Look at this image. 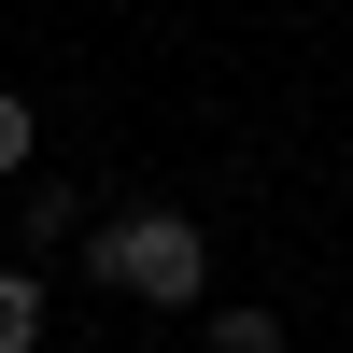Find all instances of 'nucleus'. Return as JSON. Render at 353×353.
Returning a JSON list of instances; mask_svg holds the SVG:
<instances>
[{"label":"nucleus","mask_w":353,"mask_h":353,"mask_svg":"<svg viewBox=\"0 0 353 353\" xmlns=\"http://www.w3.org/2000/svg\"><path fill=\"white\" fill-rule=\"evenodd\" d=\"M28 170H43V113L0 85V184H28Z\"/></svg>","instance_id":"nucleus-4"},{"label":"nucleus","mask_w":353,"mask_h":353,"mask_svg":"<svg viewBox=\"0 0 353 353\" xmlns=\"http://www.w3.org/2000/svg\"><path fill=\"white\" fill-rule=\"evenodd\" d=\"M85 283L128 297V311H198V297H212V226L170 212V198H141V212L85 226Z\"/></svg>","instance_id":"nucleus-1"},{"label":"nucleus","mask_w":353,"mask_h":353,"mask_svg":"<svg viewBox=\"0 0 353 353\" xmlns=\"http://www.w3.org/2000/svg\"><path fill=\"white\" fill-rule=\"evenodd\" d=\"M0 353H43V269H28V254L0 269Z\"/></svg>","instance_id":"nucleus-3"},{"label":"nucleus","mask_w":353,"mask_h":353,"mask_svg":"<svg viewBox=\"0 0 353 353\" xmlns=\"http://www.w3.org/2000/svg\"><path fill=\"white\" fill-rule=\"evenodd\" d=\"M14 241H28V254H71V241H85V184L28 170V184H14Z\"/></svg>","instance_id":"nucleus-2"},{"label":"nucleus","mask_w":353,"mask_h":353,"mask_svg":"<svg viewBox=\"0 0 353 353\" xmlns=\"http://www.w3.org/2000/svg\"><path fill=\"white\" fill-rule=\"evenodd\" d=\"M212 353H297V339H283V311H254V297H226V325H212Z\"/></svg>","instance_id":"nucleus-5"}]
</instances>
